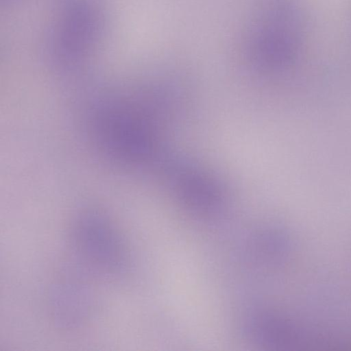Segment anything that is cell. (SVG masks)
Instances as JSON below:
<instances>
[{
    "mask_svg": "<svg viewBox=\"0 0 351 351\" xmlns=\"http://www.w3.org/2000/svg\"><path fill=\"white\" fill-rule=\"evenodd\" d=\"M180 188V197L194 215L204 219H214L221 213L223 197L212 182L201 176H187Z\"/></svg>",
    "mask_w": 351,
    "mask_h": 351,
    "instance_id": "1",
    "label": "cell"
}]
</instances>
